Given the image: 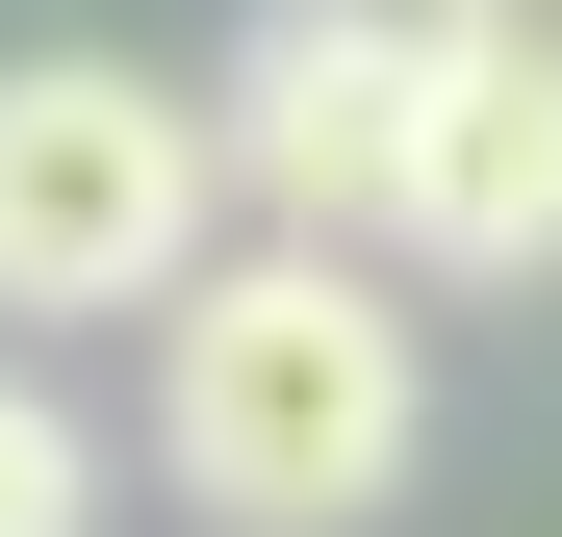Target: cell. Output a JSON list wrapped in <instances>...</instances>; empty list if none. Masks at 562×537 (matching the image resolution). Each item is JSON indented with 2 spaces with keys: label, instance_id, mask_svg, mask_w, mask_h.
Listing matches in <instances>:
<instances>
[{
  "label": "cell",
  "instance_id": "cell-1",
  "mask_svg": "<svg viewBox=\"0 0 562 537\" xmlns=\"http://www.w3.org/2000/svg\"><path fill=\"white\" fill-rule=\"evenodd\" d=\"M435 435V358H409V282L358 231H205L154 282V486L231 512V537H358Z\"/></svg>",
  "mask_w": 562,
  "mask_h": 537
},
{
  "label": "cell",
  "instance_id": "cell-2",
  "mask_svg": "<svg viewBox=\"0 0 562 537\" xmlns=\"http://www.w3.org/2000/svg\"><path fill=\"white\" fill-rule=\"evenodd\" d=\"M205 231H231L205 77H128V52H0V333H128Z\"/></svg>",
  "mask_w": 562,
  "mask_h": 537
},
{
  "label": "cell",
  "instance_id": "cell-3",
  "mask_svg": "<svg viewBox=\"0 0 562 537\" xmlns=\"http://www.w3.org/2000/svg\"><path fill=\"white\" fill-rule=\"evenodd\" d=\"M409 77H435V0H256V52L205 77V154L256 231H384L409 179Z\"/></svg>",
  "mask_w": 562,
  "mask_h": 537
},
{
  "label": "cell",
  "instance_id": "cell-4",
  "mask_svg": "<svg viewBox=\"0 0 562 537\" xmlns=\"http://www.w3.org/2000/svg\"><path fill=\"white\" fill-rule=\"evenodd\" d=\"M384 231L435 256V282H537V256H562V0H435Z\"/></svg>",
  "mask_w": 562,
  "mask_h": 537
},
{
  "label": "cell",
  "instance_id": "cell-5",
  "mask_svg": "<svg viewBox=\"0 0 562 537\" xmlns=\"http://www.w3.org/2000/svg\"><path fill=\"white\" fill-rule=\"evenodd\" d=\"M0 537H103V435H77L26 358H0Z\"/></svg>",
  "mask_w": 562,
  "mask_h": 537
}]
</instances>
